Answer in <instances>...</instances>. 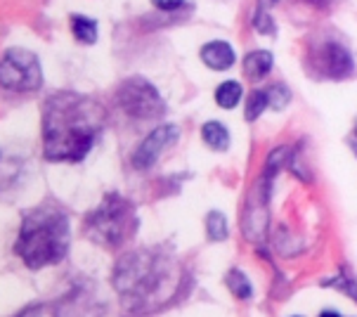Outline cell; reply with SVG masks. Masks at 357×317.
<instances>
[{
    "instance_id": "cell-1",
    "label": "cell",
    "mask_w": 357,
    "mask_h": 317,
    "mask_svg": "<svg viewBox=\"0 0 357 317\" xmlns=\"http://www.w3.org/2000/svg\"><path fill=\"white\" fill-rule=\"evenodd\" d=\"M105 124L95 100L78 93H57L43 109V152L50 161H81Z\"/></svg>"
},
{
    "instance_id": "cell-2",
    "label": "cell",
    "mask_w": 357,
    "mask_h": 317,
    "mask_svg": "<svg viewBox=\"0 0 357 317\" xmlns=\"http://www.w3.org/2000/svg\"><path fill=\"white\" fill-rule=\"evenodd\" d=\"M180 265L161 249H142L119 260L114 289L132 313H154L173 301L180 291Z\"/></svg>"
},
{
    "instance_id": "cell-3",
    "label": "cell",
    "mask_w": 357,
    "mask_h": 317,
    "mask_svg": "<svg viewBox=\"0 0 357 317\" xmlns=\"http://www.w3.org/2000/svg\"><path fill=\"white\" fill-rule=\"evenodd\" d=\"M15 251L33 270L59 263L69 251V218L54 206L29 211L22 221Z\"/></svg>"
},
{
    "instance_id": "cell-4",
    "label": "cell",
    "mask_w": 357,
    "mask_h": 317,
    "mask_svg": "<svg viewBox=\"0 0 357 317\" xmlns=\"http://www.w3.org/2000/svg\"><path fill=\"white\" fill-rule=\"evenodd\" d=\"M137 230V216L128 199L109 194L105 201L86 218V233L95 244L116 249L128 242Z\"/></svg>"
},
{
    "instance_id": "cell-5",
    "label": "cell",
    "mask_w": 357,
    "mask_h": 317,
    "mask_svg": "<svg viewBox=\"0 0 357 317\" xmlns=\"http://www.w3.org/2000/svg\"><path fill=\"white\" fill-rule=\"evenodd\" d=\"M0 81L5 90H15V93H26V90H38L43 83L40 76V64L36 54L12 47L3 57V69H0Z\"/></svg>"
},
{
    "instance_id": "cell-6",
    "label": "cell",
    "mask_w": 357,
    "mask_h": 317,
    "mask_svg": "<svg viewBox=\"0 0 357 317\" xmlns=\"http://www.w3.org/2000/svg\"><path fill=\"white\" fill-rule=\"evenodd\" d=\"M121 109L135 119H152L163 112V100L159 93L142 78H128L119 90Z\"/></svg>"
},
{
    "instance_id": "cell-7",
    "label": "cell",
    "mask_w": 357,
    "mask_h": 317,
    "mask_svg": "<svg viewBox=\"0 0 357 317\" xmlns=\"http://www.w3.org/2000/svg\"><path fill=\"white\" fill-rule=\"evenodd\" d=\"M180 138V131L178 126L173 124H166L161 128H156L154 133H149L147 138H144V142L137 147V152L132 154V166L135 168H149L156 163V158L161 156V152L168 147V145H173L175 140Z\"/></svg>"
},
{
    "instance_id": "cell-8",
    "label": "cell",
    "mask_w": 357,
    "mask_h": 317,
    "mask_svg": "<svg viewBox=\"0 0 357 317\" xmlns=\"http://www.w3.org/2000/svg\"><path fill=\"white\" fill-rule=\"evenodd\" d=\"M202 59H204L206 66H211V69L225 71L234 64V50H232V45L225 40L206 43V45L202 47Z\"/></svg>"
},
{
    "instance_id": "cell-9",
    "label": "cell",
    "mask_w": 357,
    "mask_h": 317,
    "mask_svg": "<svg viewBox=\"0 0 357 317\" xmlns=\"http://www.w3.org/2000/svg\"><path fill=\"white\" fill-rule=\"evenodd\" d=\"M324 62L322 66L326 69V76H334V78H341V76H346L348 71H350V66H353V62H350V57H348V52L343 50V47H338V45H326L324 50Z\"/></svg>"
},
{
    "instance_id": "cell-10",
    "label": "cell",
    "mask_w": 357,
    "mask_h": 317,
    "mask_svg": "<svg viewBox=\"0 0 357 317\" xmlns=\"http://www.w3.org/2000/svg\"><path fill=\"white\" fill-rule=\"evenodd\" d=\"M270 69H272V52H268V50H256V52L246 54L244 71H246V76L253 78V81L263 78Z\"/></svg>"
},
{
    "instance_id": "cell-11",
    "label": "cell",
    "mask_w": 357,
    "mask_h": 317,
    "mask_svg": "<svg viewBox=\"0 0 357 317\" xmlns=\"http://www.w3.org/2000/svg\"><path fill=\"white\" fill-rule=\"evenodd\" d=\"M202 135H204V142L208 145L211 149H220V152L227 149L229 133H227V128L222 124H218V121H208V124L204 126Z\"/></svg>"
},
{
    "instance_id": "cell-12",
    "label": "cell",
    "mask_w": 357,
    "mask_h": 317,
    "mask_svg": "<svg viewBox=\"0 0 357 317\" xmlns=\"http://www.w3.org/2000/svg\"><path fill=\"white\" fill-rule=\"evenodd\" d=\"M241 100V85L237 81H225L218 85L215 90V102L222 109H232L237 107V102Z\"/></svg>"
},
{
    "instance_id": "cell-13",
    "label": "cell",
    "mask_w": 357,
    "mask_h": 317,
    "mask_svg": "<svg viewBox=\"0 0 357 317\" xmlns=\"http://www.w3.org/2000/svg\"><path fill=\"white\" fill-rule=\"evenodd\" d=\"M71 29H74V36L83 43H95L98 40V24L88 17H74L71 20Z\"/></svg>"
},
{
    "instance_id": "cell-14",
    "label": "cell",
    "mask_w": 357,
    "mask_h": 317,
    "mask_svg": "<svg viewBox=\"0 0 357 317\" xmlns=\"http://www.w3.org/2000/svg\"><path fill=\"white\" fill-rule=\"evenodd\" d=\"M265 107H270L268 90H256V93H251L249 102H246V121L258 119L260 114L265 112Z\"/></svg>"
},
{
    "instance_id": "cell-15",
    "label": "cell",
    "mask_w": 357,
    "mask_h": 317,
    "mask_svg": "<svg viewBox=\"0 0 357 317\" xmlns=\"http://www.w3.org/2000/svg\"><path fill=\"white\" fill-rule=\"evenodd\" d=\"M206 228H208V237L213 242H220L227 237V223H225V216L222 213H208V221H206Z\"/></svg>"
},
{
    "instance_id": "cell-16",
    "label": "cell",
    "mask_w": 357,
    "mask_h": 317,
    "mask_svg": "<svg viewBox=\"0 0 357 317\" xmlns=\"http://www.w3.org/2000/svg\"><path fill=\"white\" fill-rule=\"evenodd\" d=\"M227 286H229V291H232V294H237L239 298H249L251 296L249 279H246L244 272H239V270H232L227 275Z\"/></svg>"
},
{
    "instance_id": "cell-17",
    "label": "cell",
    "mask_w": 357,
    "mask_h": 317,
    "mask_svg": "<svg viewBox=\"0 0 357 317\" xmlns=\"http://www.w3.org/2000/svg\"><path fill=\"white\" fill-rule=\"evenodd\" d=\"M268 95H270V107H275V109H282L289 102V90L284 88V85H272L268 90Z\"/></svg>"
},
{
    "instance_id": "cell-18",
    "label": "cell",
    "mask_w": 357,
    "mask_h": 317,
    "mask_svg": "<svg viewBox=\"0 0 357 317\" xmlns=\"http://www.w3.org/2000/svg\"><path fill=\"white\" fill-rule=\"evenodd\" d=\"M17 317H59L57 310H54L52 306H45V303H38V306H31L26 310H22Z\"/></svg>"
},
{
    "instance_id": "cell-19",
    "label": "cell",
    "mask_w": 357,
    "mask_h": 317,
    "mask_svg": "<svg viewBox=\"0 0 357 317\" xmlns=\"http://www.w3.org/2000/svg\"><path fill=\"white\" fill-rule=\"evenodd\" d=\"M159 10H178L183 5V0H152Z\"/></svg>"
},
{
    "instance_id": "cell-20",
    "label": "cell",
    "mask_w": 357,
    "mask_h": 317,
    "mask_svg": "<svg viewBox=\"0 0 357 317\" xmlns=\"http://www.w3.org/2000/svg\"><path fill=\"white\" fill-rule=\"evenodd\" d=\"M319 317H341V315H338L336 310H324V313L319 315Z\"/></svg>"
},
{
    "instance_id": "cell-21",
    "label": "cell",
    "mask_w": 357,
    "mask_h": 317,
    "mask_svg": "<svg viewBox=\"0 0 357 317\" xmlns=\"http://www.w3.org/2000/svg\"><path fill=\"white\" fill-rule=\"evenodd\" d=\"M310 3H317V5H322V3H324V0H310Z\"/></svg>"
},
{
    "instance_id": "cell-22",
    "label": "cell",
    "mask_w": 357,
    "mask_h": 317,
    "mask_svg": "<svg viewBox=\"0 0 357 317\" xmlns=\"http://www.w3.org/2000/svg\"><path fill=\"white\" fill-rule=\"evenodd\" d=\"M263 3H275V0H263Z\"/></svg>"
}]
</instances>
